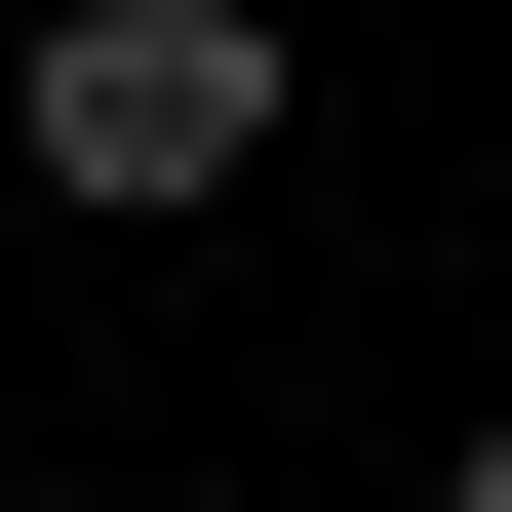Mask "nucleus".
<instances>
[{"label": "nucleus", "mask_w": 512, "mask_h": 512, "mask_svg": "<svg viewBox=\"0 0 512 512\" xmlns=\"http://www.w3.org/2000/svg\"><path fill=\"white\" fill-rule=\"evenodd\" d=\"M0 119H40L79 237H158V197H237V158H276V0H40V79H0Z\"/></svg>", "instance_id": "obj_1"}, {"label": "nucleus", "mask_w": 512, "mask_h": 512, "mask_svg": "<svg viewBox=\"0 0 512 512\" xmlns=\"http://www.w3.org/2000/svg\"><path fill=\"white\" fill-rule=\"evenodd\" d=\"M434 512H512V394H473V473H434Z\"/></svg>", "instance_id": "obj_2"}]
</instances>
